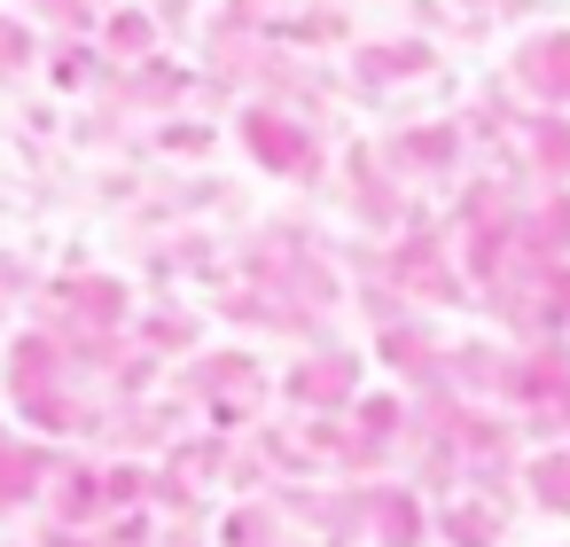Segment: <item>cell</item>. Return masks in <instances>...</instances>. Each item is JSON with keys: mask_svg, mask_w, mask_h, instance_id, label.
<instances>
[]
</instances>
